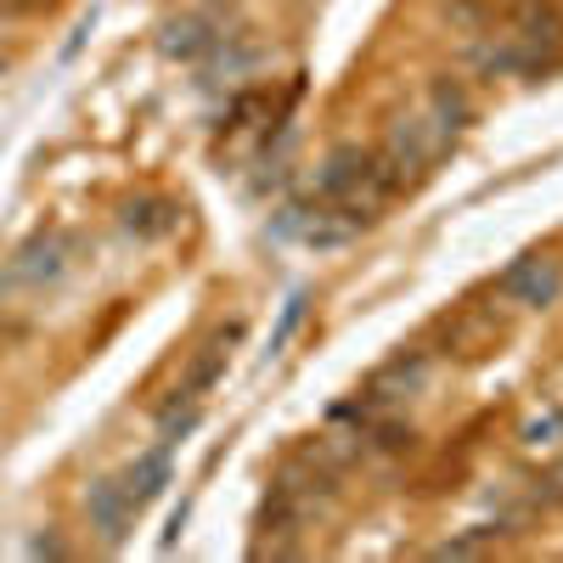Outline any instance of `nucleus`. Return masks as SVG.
Returning <instances> with one entry per match:
<instances>
[{"mask_svg": "<svg viewBox=\"0 0 563 563\" xmlns=\"http://www.w3.org/2000/svg\"><path fill=\"white\" fill-rule=\"evenodd\" d=\"M496 294H501L507 305H519V310H547V305H558V294H563V265H558L552 254L530 249V254H519V260L496 276Z\"/></svg>", "mask_w": 563, "mask_h": 563, "instance_id": "nucleus-1", "label": "nucleus"}, {"mask_svg": "<svg viewBox=\"0 0 563 563\" xmlns=\"http://www.w3.org/2000/svg\"><path fill=\"white\" fill-rule=\"evenodd\" d=\"M445 333V355H462V361H485L501 339H507V321L490 310V305H462L440 321Z\"/></svg>", "mask_w": 563, "mask_h": 563, "instance_id": "nucleus-2", "label": "nucleus"}, {"mask_svg": "<svg viewBox=\"0 0 563 563\" xmlns=\"http://www.w3.org/2000/svg\"><path fill=\"white\" fill-rule=\"evenodd\" d=\"M238 339H243V321H231V327H220V333L203 339V350L192 355V366H186V378L175 384V400L180 406H198L225 378V361H231V350H238Z\"/></svg>", "mask_w": 563, "mask_h": 563, "instance_id": "nucleus-3", "label": "nucleus"}, {"mask_svg": "<svg viewBox=\"0 0 563 563\" xmlns=\"http://www.w3.org/2000/svg\"><path fill=\"white\" fill-rule=\"evenodd\" d=\"M85 519H90V530H97L108 547H119V541L130 536V525L141 519V512H135V501L124 496L119 474H113V479H90V485H85Z\"/></svg>", "mask_w": 563, "mask_h": 563, "instance_id": "nucleus-4", "label": "nucleus"}, {"mask_svg": "<svg viewBox=\"0 0 563 563\" xmlns=\"http://www.w3.org/2000/svg\"><path fill=\"white\" fill-rule=\"evenodd\" d=\"M563 57H552V52H541V45H530V40H519V34H501L496 45H485L479 52V68L490 74V79H541V74H552Z\"/></svg>", "mask_w": 563, "mask_h": 563, "instance_id": "nucleus-5", "label": "nucleus"}, {"mask_svg": "<svg viewBox=\"0 0 563 563\" xmlns=\"http://www.w3.org/2000/svg\"><path fill=\"white\" fill-rule=\"evenodd\" d=\"M68 260H74V238H68V231H45V238H34V243L18 249L12 276L29 282V288H45V282H57L68 271Z\"/></svg>", "mask_w": 563, "mask_h": 563, "instance_id": "nucleus-6", "label": "nucleus"}, {"mask_svg": "<svg viewBox=\"0 0 563 563\" xmlns=\"http://www.w3.org/2000/svg\"><path fill=\"white\" fill-rule=\"evenodd\" d=\"M169 479H175V462H169V445H164V440H158L153 451H141V456L124 467V474H119V485H124V496L135 501V512L153 507V501L164 496Z\"/></svg>", "mask_w": 563, "mask_h": 563, "instance_id": "nucleus-7", "label": "nucleus"}, {"mask_svg": "<svg viewBox=\"0 0 563 563\" xmlns=\"http://www.w3.org/2000/svg\"><path fill=\"white\" fill-rule=\"evenodd\" d=\"M119 225L130 231L135 243H158V238H169V231L180 225V203H175V198H158V192L130 198V203L119 209Z\"/></svg>", "mask_w": 563, "mask_h": 563, "instance_id": "nucleus-8", "label": "nucleus"}, {"mask_svg": "<svg viewBox=\"0 0 563 563\" xmlns=\"http://www.w3.org/2000/svg\"><path fill=\"white\" fill-rule=\"evenodd\" d=\"M507 34H519V40L541 45V52L563 57V12L552 7V0H519V7H512V29Z\"/></svg>", "mask_w": 563, "mask_h": 563, "instance_id": "nucleus-9", "label": "nucleus"}, {"mask_svg": "<svg viewBox=\"0 0 563 563\" xmlns=\"http://www.w3.org/2000/svg\"><path fill=\"white\" fill-rule=\"evenodd\" d=\"M429 130H434V141H440V153L467 130V90H462L456 79H434V85H429Z\"/></svg>", "mask_w": 563, "mask_h": 563, "instance_id": "nucleus-10", "label": "nucleus"}, {"mask_svg": "<svg viewBox=\"0 0 563 563\" xmlns=\"http://www.w3.org/2000/svg\"><path fill=\"white\" fill-rule=\"evenodd\" d=\"M214 45H220V34H209L203 18H180V23L164 29V52H169V57H186V63L203 57V52H214Z\"/></svg>", "mask_w": 563, "mask_h": 563, "instance_id": "nucleus-11", "label": "nucleus"}, {"mask_svg": "<svg viewBox=\"0 0 563 563\" xmlns=\"http://www.w3.org/2000/svg\"><path fill=\"white\" fill-rule=\"evenodd\" d=\"M299 321H305V294H294L288 305H282V321H276V333H271V355L288 350V339L299 333Z\"/></svg>", "mask_w": 563, "mask_h": 563, "instance_id": "nucleus-12", "label": "nucleus"}, {"mask_svg": "<svg viewBox=\"0 0 563 563\" xmlns=\"http://www.w3.org/2000/svg\"><path fill=\"white\" fill-rule=\"evenodd\" d=\"M29 558H68V547H63V536L45 530V536H34V541H29Z\"/></svg>", "mask_w": 563, "mask_h": 563, "instance_id": "nucleus-13", "label": "nucleus"}, {"mask_svg": "<svg viewBox=\"0 0 563 563\" xmlns=\"http://www.w3.org/2000/svg\"><path fill=\"white\" fill-rule=\"evenodd\" d=\"M0 74H7V52H0Z\"/></svg>", "mask_w": 563, "mask_h": 563, "instance_id": "nucleus-14", "label": "nucleus"}]
</instances>
